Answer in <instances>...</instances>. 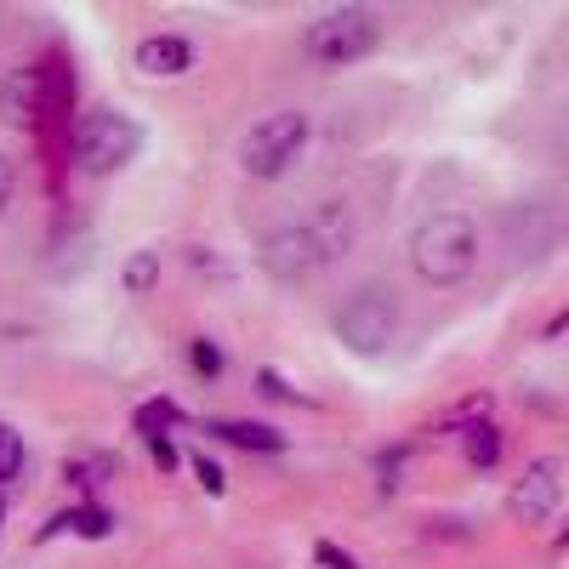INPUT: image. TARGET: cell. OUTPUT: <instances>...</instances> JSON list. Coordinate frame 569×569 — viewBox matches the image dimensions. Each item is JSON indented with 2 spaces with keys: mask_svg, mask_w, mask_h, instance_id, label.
<instances>
[{
  "mask_svg": "<svg viewBox=\"0 0 569 569\" xmlns=\"http://www.w3.org/2000/svg\"><path fill=\"white\" fill-rule=\"evenodd\" d=\"M461 456L479 467V472H490L496 461H501V427L485 416V421H467L461 427Z\"/></svg>",
  "mask_w": 569,
  "mask_h": 569,
  "instance_id": "7c38bea8",
  "label": "cell"
},
{
  "mask_svg": "<svg viewBox=\"0 0 569 569\" xmlns=\"http://www.w3.org/2000/svg\"><path fill=\"white\" fill-rule=\"evenodd\" d=\"M12 194H18V166H12V154L0 149V211L12 206Z\"/></svg>",
  "mask_w": 569,
  "mask_h": 569,
  "instance_id": "44dd1931",
  "label": "cell"
},
{
  "mask_svg": "<svg viewBox=\"0 0 569 569\" xmlns=\"http://www.w3.org/2000/svg\"><path fill=\"white\" fill-rule=\"evenodd\" d=\"M257 388H262L268 399H284V405H297V399H302V393H297L291 382H284V376H279L273 365H262V370H257ZM302 405H308V399H302Z\"/></svg>",
  "mask_w": 569,
  "mask_h": 569,
  "instance_id": "d6986e66",
  "label": "cell"
},
{
  "mask_svg": "<svg viewBox=\"0 0 569 569\" xmlns=\"http://www.w3.org/2000/svg\"><path fill=\"white\" fill-rule=\"evenodd\" d=\"M410 268L433 291H450V284L472 279V268H479V228H472V217H461V211L421 217L410 228Z\"/></svg>",
  "mask_w": 569,
  "mask_h": 569,
  "instance_id": "7a4b0ae2",
  "label": "cell"
},
{
  "mask_svg": "<svg viewBox=\"0 0 569 569\" xmlns=\"http://www.w3.org/2000/svg\"><path fill=\"white\" fill-rule=\"evenodd\" d=\"M376 46H382V23H376L370 7H337V12L313 18L302 34V52L325 69H348V63L370 58Z\"/></svg>",
  "mask_w": 569,
  "mask_h": 569,
  "instance_id": "8992f818",
  "label": "cell"
},
{
  "mask_svg": "<svg viewBox=\"0 0 569 569\" xmlns=\"http://www.w3.org/2000/svg\"><path fill=\"white\" fill-rule=\"evenodd\" d=\"M18 472H23V433L0 421V490H7V485L18 479Z\"/></svg>",
  "mask_w": 569,
  "mask_h": 569,
  "instance_id": "2e32d148",
  "label": "cell"
},
{
  "mask_svg": "<svg viewBox=\"0 0 569 569\" xmlns=\"http://www.w3.org/2000/svg\"><path fill=\"white\" fill-rule=\"evenodd\" d=\"M131 63L149 74V80H182V74H194V40L188 34H142L137 40V52H131Z\"/></svg>",
  "mask_w": 569,
  "mask_h": 569,
  "instance_id": "ba28073f",
  "label": "cell"
},
{
  "mask_svg": "<svg viewBox=\"0 0 569 569\" xmlns=\"http://www.w3.org/2000/svg\"><path fill=\"white\" fill-rule=\"evenodd\" d=\"M0 530H7V496H0Z\"/></svg>",
  "mask_w": 569,
  "mask_h": 569,
  "instance_id": "603a6c76",
  "label": "cell"
},
{
  "mask_svg": "<svg viewBox=\"0 0 569 569\" xmlns=\"http://www.w3.org/2000/svg\"><path fill=\"white\" fill-rule=\"evenodd\" d=\"M142 445H149V456L160 461V472H171V467H182V456H177V445H171V433H142Z\"/></svg>",
  "mask_w": 569,
  "mask_h": 569,
  "instance_id": "ffe728a7",
  "label": "cell"
},
{
  "mask_svg": "<svg viewBox=\"0 0 569 569\" xmlns=\"http://www.w3.org/2000/svg\"><path fill=\"white\" fill-rule=\"evenodd\" d=\"M188 370L200 376V382H217V376L228 370V353L217 337H188Z\"/></svg>",
  "mask_w": 569,
  "mask_h": 569,
  "instance_id": "5bb4252c",
  "label": "cell"
},
{
  "mask_svg": "<svg viewBox=\"0 0 569 569\" xmlns=\"http://www.w3.org/2000/svg\"><path fill=\"white\" fill-rule=\"evenodd\" d=\"M0 120L7 126H40L46 120V91H40V63H23L0 80Z\"/></svg>",
  "mask_w": 569,
  "mask_h": 569,
  "instance_id": "9c48e42d",
  "label": "cell"
},
{
  "mask_svg": "<svg viewBox=\"0 0 569 569\" xmlns=\"http://www.w3.org/2000/svg\"><path fill=\"white\" fill-rule=\"evenodd\" d=\"M182 410L171 399H149V405H137V433H166V427H177Z\"/></svg>",
  "mask_w": 569,
  "mask_h": 569,
  "instance_id": "e0dca14e",
  "label": "cell"
},
{
  "mask_svg": "<svg viewBox=\"0 0 569 569\" xmlns=\"http://www.w3.org/2000/svg\"><path fill=\"white\" fill-rule=\"evenodd\" d=\"M313 558H319L325 569H359V563H353V552H342V547H330V541H319V547H313Z\"/></svg>",
  "mask_w": 569,
  "mask_h": 569,
  "instance_id": "7402d4cb",
  "label": "cell"
},
{
  "mask_svg": "<svg viewBox=\"0 0 569 569\" xmlns=\"http://www.w3.org/2000/svg\"><path fill=\"white\" fill-rule=\"evenodd\" d=\"M206 433L222 439V445L257 450V456H284V450H291V439H284L279 427H268V421H246V416H211V421H206Z\"/></svg>",
  "mask_w": 569,
  "mask_h": 569,
  "instance_id": "30bf717a",
  "label": "cell"
},
{
  "mask_svg": "<svg viewBox=\"0 0 569 569\" xmlns=\"http://www.w3.org/2000/svg\"><path fill=\"white\" fill-rule=\"evenodd\" d=\"M69 154H74V171L86 177H114L142 154V126L120 109H91L69 137Z\"/></svg>",
  "mask_w": 569,
  "mask_h": 569,
  "instance_id": "277c9868",
  "label": "cell"
},
{
  "mask_svg": "<svg viewBox=\"0 0 569 569\" xmlns=\"http://www.w3.org/2000/svg\"><path fill=\"white\" fill-rule=\"evenodd\" d=\"M353 240H359L353 200H319L308 217L273 228L268 240H262V251H257V262H262V273L273 284H308L313 273H325L337 257H348Z\"/></svg>",
  "mask_w": 569,
  "mask_h": 569,
  "instance_id": "6da1fadb",
  "label": "cell"
},
{
  "mask_svg": "<svg viewBox=\"0 0 569 569\" xmlns=\"http://www.w3.org/2000/svg\"><path fill=\"white\" fill-rule=\"evenodd\" d=\"M69 530L86 536V541H109L114 536V512L98 507V501H86V507H69Z\"/></svg>",
  "mask_w": 569,
  "mask_h": 569,
  "instance_id": "9a60e30c",
  "label": "cell"
},
{
  "mask_svg": "<svg viewBox=\"0 0 569 569\" xmlns=\"http://www.w3.org/2000/svg\"><path fill=\"white\" fill-rule=\"evenodd\" d=\"M114 479H120V461H114L109 450H80V456L63 461V485H74L86 501L98 496V490H109Z\"/></svg>",
  "mask_w": 569,
  "mask_h": 569,
  "instance_id": "8fae6325",
  "label": "cell"
},
{
  "mask_svg": "<svg viewBox=\"0 0 569 569\" xmlns=\"http://www.w3.org/2000/svg\"><path fill=\"white\" fill-rule=\"evenodd\" d=\"M399 319H405V313H399L393 284L365 279V284H353V291L342 297V308H337V319H330V330H337V342H342L348 353L376 359V353H388V348H393Z\"/></svg>",
  "mask_w": 569,
  "mask_h": 569,
  "instance_id": "3957f363",
  "label": "cell"
},
{
  "mask_svg": "<svg viewBox=\"0 0 569 569\" xmlns=\"http://www.w3.org/2000/svg\"><path fill=\"white\" fill-rule=\"evenodd\" d=\"M188 472H194V485H200L206 496H222V490H228L222 461H217V456H206V450H200V456H188Z\"/></svg>",
  "mask_w": 569,
  "mask_h": 569,
  "instance_id": "ac0fdd59",
  "label": "cell"
},
{
  "mask_svg": "<svg viewBox=\"0 0 569 569\" xmlns=\"http://www.w3.org/2000/svg\"><path fill=\"white\" fill-rule=\"evenodd\" d=\"M558 507H563V461L558 456H536L525 467V479H512L507 512L518 518V525L541 530V525H552V518H558Z\"/></svg>",
  "mask_w": 569,
  "mask_h": 569,
  "instance_id": "52a82bcc",
  "label": "cell"
},
{
  "mask_svg": "<svg viewBox=\"0 0 569 569\" xmlns=\"http://www.w3.org/2000/svg\"><path fill=\"white\" fill-rule=\"evenodd\" d=\"M308 137H313V120H308L302 109H273V114H262V120L246 131V142H240V166H246V177H257V182L284 177V171L302 160Z\"/></svg>",
  "mask_w": 569,
  "mask_h": 569,
  "instance_id": "5b68a950",
  "label": "cell"
},
{
  "mask_svg": "<svg viewBox=\"0 0 569 569\" xmlns=\"http://www.w3.org/2000/svg\"><path fill=\"white\" fill-rule=\"evenodd\" d=\"M160 251L154 246H142V251H131L126 257V268H120V284H126V297H149L154 284H160Z\"/></svg>",
  "mask_w": 569,
  "mask_h": 569,
  "instance_id": "4fadbf2b",
  "label": "cell"
}]
</instances>
